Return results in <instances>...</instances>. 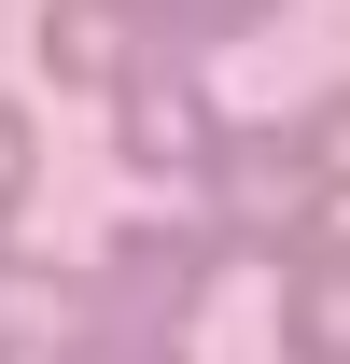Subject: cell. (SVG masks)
<instances>
[{"label":"cell","instance_id":"cell-1","mask_svg":"<svg viewBox=\"0 0 350 364\" xmlns=\"http://www.w3.org/2000/svg\"><path fill=\"white\" fill-rule=\"evenodd\" d=\"M211 225H224V252H295V238H322V210H336V182L308 168V140L295 127H224L211 140Z\"/></svg>","mask_w":350,"mask_h":364},{"label":"cell","instance_id":"cell-2","mask_svg":"<svg viewBox=\"0 0 350 364\" xmlns=\"http://www.w3.org/2000/svg\"><path fill=\"white\" fill-rule=\"evenodd\" d=\"M224 267V225H127L112 267H98V322H140V336H182L196 294Z\"/></svg>","mask_w":350,"mask_h":364},{"label":"cell","instance_id":"cell-3","mask_svg":"<svg viewBox=\"0 0 350 364\" xmlns=\"http://www.w3.org/2000/svg\"><path fill=\"white\" fill-rule=\"evenodd\" d=\"M169 56V28H154V0H43V70L56 85H140Z\"/></svg>","mask_w":350,"mask_h":364},{"label":"cell","instance_id":"cell-4","mask_svg":"<svg viewBox=\"0 0 350 364\" xmlns=\"http://www.w3.org/2000/svg\"><path fill=\"white\" fill-rule=\"evenodd\" d=\"M112 98H127V112H112V140H127V168L140 182H182V168H211V98H196V85H182V70H169V56H154V70H140V85H112Z\"/></svg>","mask_w":350,"mask_h":364},{"label":"cell","instance_id":"cell-5","mask_svg":"<svg viewBox=\"0 0 350 364\" xmlns=\"http://www.w3.org/2000/svg\"><path fill=\"white\" fill-rule=\"evenodd\" d=\"M85 336H98V280H70V267H14V252H0V350L56 364V350H85Z\"/></svg>","mask_w":350,"mask_h":364},{"label":"cell","instance_id":"cell-6","mask_svg":"<svg viewBox=\"0 0 350 364\" xmlns=\"http://www.w3.org/2000/svg\"><path fill=\"white\" fill-rule=\"evenodd\" d=\"M280 364H350V238H295V280H280Z\"/></svg>","mask_w":350,"mask_h":364},{"label":"cell","instance_id":"cell-7","mask_svg":"<svg viewBox=\"0 0 350 364\" xmlns=\"http://www.w3.org/2000/svg\"><path fill=\"white\" fill-rule=\"evenodd\" d=\"M295 140H308V168L350 196V85H322V98H308V112H295Z\"/></svg>","mask_w":350,"mask_h":364},{"label":"cell","instance_id":"cell-8","mask_svg":"<svg viewBox=\"0 0 350 364\" xmlns=\"http://www.w3.org/2000/svg\"><path fill=\"white\" fill-rule=\"evenodd\" d=\"M280 0H154V28L169 43H224V28H266Z\"/></svg>","mask_w":350,"mask_h":364},{"label":"cell","instance_id":"cell-9","mask_svg":"<svg viewBox=\"0 0 350 364\" xmlns=\"http://www.w3.org/2000/svg\"><path fill=\"white\" fill-rule=\"evenodd\" d=\"M28 182H43V127H28V112H0V210H14Z\"/></svg>","mask_w":350,"mask_h":364},{"label":"cell","instance_id":"cell-10","mask_svg":"<svg viewBox=\"0 0 350 364\" xmlns=\"http://www.w3.org/2000/svg\"><path fill=\"white\" fill-rule=\"evenodd\" d=\"M0 364H14V350H0Z\"/></svg>","mask_w":350,"mask_h":364}]
</instances>
